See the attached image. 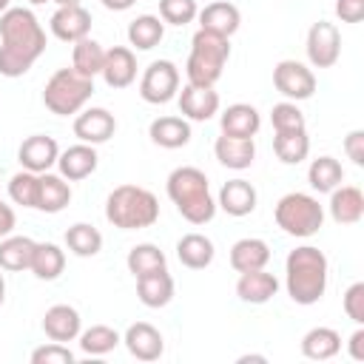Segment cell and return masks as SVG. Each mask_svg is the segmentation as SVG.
Masks as SVG:
<instances>
[{
    "instance_id": "obj_8",
    "label": "cell",
    "mask_w": 364,
    "mask_h": 364,
    "mask_svg": "<svg viewBox=\"0 0 364 364\" xmlns=\"http://www.w3.org/2000/svg\"><path fill=\"white\" fill-rule=\"evenodd\" d=\"M179 91V68L171 60H154L139 80V97L151 105H165Z\"/></svg>"
},
{
    "instance_id": "obj_41",
    "label": "cell",
    "mask_w": 364,
    "mask_h": 364,
    "mask_svg": "<svg viewBox=\"0 0 364 364\" xmlns=\"http://www.w3.org/2000/svg\"><path fill=\"white\" fill-rule=\"evenodd\" d=\"M270 122H273V131H301V128H307L301 108H299L296 102H290V100L273 105Z\"/></svg>"
},
{
    "instance_id": "obj_26",
    "label": "cell",
    "mask_w": 364,
    "mask_h": 364,
    "mask_svg": "<svg viewBox=\"0 0 364 364\" xmlns=\"http://www.w3.org/2000/svg\"><path fill=\"white\" fill-rule=\"evenodd\" d=\"M136 296L145 307H165L171 304L173 299V276L165 270H154V273H145L136 279Z\"/></svg>"
},
{
    "instance_id": "obj_42",
    "label": "cell",
    "mask_w": 364,
    "mask_h": 364,
    "mask_svg": "<svg viewBox=\"0 0 364 364\" xmlns=\"http://www.w3.org/2000/svg\"><path fill=\"white\" fill-rule=\"evenodd\" d=\"M199 14L196 0H159V17L171 26H188Z\"/></svg>"
},
{
    "instance_id": "obj_53",
    "label": "cell",
    "mask_w": 364,
    "mask_h": 364,
    "mask_svg": "<svg viewBox=\"0 0 364 364\" xmlns=\"http://www.w3.org/2000/svg\"><path fill=\"white\" fill-rule=\"evenodd\" d=\"M9 3H11V0H0V14H3L6 9H9Z\"/></svg>"
},
{
    "instance_id": "obj_7",
    "label": "cell",
    "mask_w": 364,
    "mask_h": 364,
    "mask_svg": "<svg viewBox=\"0 0 364 364\" xmlns=\"http://www.w3.org/2000/svg\"><path fill=\"white\" fill-rule=\"evenodd\" d=\"M273 219H276V225H279L287 236L307 239V236L318 233V228L324 225V208L318 205L316 196L293 191V193H284V196L276 202Z\"/></svg>"
},
{
    "instance_id": "obj_32",
    "label": "cell",
    "mask_w": 364,
    "mask_h": 364,
    "mask_svg": "<svg viewBox=\"0 0 364 364\" xmlns=\"http://www.w3.org/2000/svg\"><path fill=\"white\" fill-rule=\"evenodd\" d=\"M63 267H65V253H63V247L54 245V242H37L28 270H31L40 282H54V279L63 273Z\"/></svg>"
},
{
    "instance_id": "obj_33",
    "label": "cell",
    "mask_w": 364,
    "mask_h": 364,
    "mask_svg": "<svg viewBox=\"0 0 364 364\" xmlns=\"http://www.w3.org/2000/svg\"><path fill=\"white\" fill-rule=\"evenodd\" d=\"M165 37V23L162 17H154V14H139L136 20H131L128 26V43L136 48V51H151L154 46H159Z\"/></svg>"
},
{
    "instance_id": "obj_51",
    "label": "cell",
    "mask_w": 364,
    "mask_h": 364,
    "mask_svg": "<svg viewBox=\"0 0 364 364\" xmlns=\"http://www.w3.org/2000/svg\"><path fill=\"white\" fill-rule=\"evenodd\" d=\"M245 361H264V355H242L239 364H245Z\"/></svg>"
},
{
    "instance_id": "obj_9",
    "label": "cell",
    "mask_w": 364,
    "mask_h": 364,
    "mask_svg": "<svg viewBox=\"0 0 364 364\" xmlns=\"http://www.w3.org/2000/svg\"><path fill=\"white\" fill-rule=\"evenodd\" d=\"M304 48L313 68H333L341 57V31L336 28V23L318 20L310 26Z\"/></svg>"
},
{
    "instance_id": "obj_30",
    "label": "cell",
    "mask_w": 364,
    "mask_h": 364,
    "mask_svg": "<svg viewBox=\"0 0 364 364\" xmlns=\"http://www.w3.org/2000/svg\"><path fill=\"white\" fill-rule=\"evenodd\" d=\"M176 256H179V262H182L185 267H191V270H205V267L213 262L216 250H213V242H210L208 236H202V233H185V236L176 242Z\"/></svg>"
},
{
    "instance_id": "obj_16",
    "label": "cell",
    "mask_w": 364,
    "mask_h": 364,
    "mask_svg": "<svg viewBox=\"0 0 364 364\" xmlns=\"http://www.w3.org/2000/svg\"><path fill=\"white\" fill-rule=\"evenodd\" d=\"M100 165V156L94 151V145L88 142H77L65 151H60L57 156V168H60V176L68 179V182H80L85 176H91Z\"/></svg>"
},
{
    "instance_id": "obj_6",
    "label": "cell",
    "mask_w": 364,
    "mask_h": 364,
    "mask_svg": "<svg viewBox=\"0 0 364 364\" xmlns=\"http://www.w3.org/2000/svg\"><path fill=\"white\" fill-rule=\"evenodd\" d=\"M94 94V80L74 71V68H60L48 77L43 88V105L57 114V117H71L85 108V102Z\"/></svg>"
},
{
    "instance_id": "obj_5",
    "label": "cell",
    "mask_w": 364,
    "mask_h": 364,
    "mask_svg": "<svg viewBox=\"0 0 364 364\" xmlns=\"http://www.w3.org/2000/svg\"><path fill=\"white\" fill-rule=\"evenodd\" d=\"M230 60V40L210 34L205 28H199L191 40V54H188V82L193 85H216L225 65Z\"/></svg>"
},
{
    "instance_id": "obj_43",
    "label": "cell",
    "mask_w": 364,
    "mask_h": 364,
    "mask_svg": "<svg viewBox=\"0 0 364 364\" xmlns=\"http://www.w3.org/2000/svg\"><path fill=\"white\" fill-rule=\"evenodd\" d=\"M74 361L77 355L60 341H48L31 353V364H74Z\"/></svg>"
},
{
    "instance_id": "obj_55",
    "label": "cell",
    "mask_w": 364,
    "mask_h": 364,
    "mask_svg": "<svg viewBox=\"0 0 364 364\" xmlns=\"http://www.w3.org/2000/svg\"><path fill=\"white\" fill-rule=\"evenodd\" d=\"M0 202H3V199H0Z\"/></svg>"
},
{
    "instance_id": "obj_17",
    "label": "cell",
    "mask_w": 364,
    "mask_h": 364,
    "mask_svg": "<svg viewBox=\"0 0 364 364\" xmlns=\"http://www.w3.org/2000/svg\"><path fill=\"white\" fill-rule=\"evenodd\" d=\"M213 154H216V159L225 168L245 171L256 159V142H253V136H230V134H222L213 142Z\"/></svg>"
},
{
    "instance_id": "obj_22",
    "label": "cell",
    "mask_w": 364,
    "mask_h": 364,
    "mask_svg": "<svg viewBox=\"0 0 364 364\" xmlns=\"http://www.w3.org/2000/svg\"><path fill=\"white\" fill-rule=\"evenodd\" d=\"M330 216L338 225H355L364 216V193L355 185H338L330 191Z\"/></svg>"
},
{
    "instance_id": "obj_54",
    "label": "cell",
    "mask_w": 364,
    "mask_h": 364,
    "mask_svg": "<svg viewBox=\"0 0 364 364\" xmlns=\"http://www.w3.org/2000/svg\"><path fill=\"white\" fill-rule=\"evenodd\" d=\"M28 3H34V6H40V3H48V0H28Z\"/></svg>"
},
{
    "instance_id": "obj_27",
    "label": "cell",
    "mask_w": 364,
    "mask_h": 364,
    "mask_svg": "<svg viewBox=\"0 0 364 364\" xmlns=\"http://www.w3.org/2000/svg\"><path fill=\"white\" fill-rule=\"evenodd\" d=\"M71 202V185L60 173H40V188H37V208L43 213H60Z\"/></svg>"
},
{
    "instance_id": "obj_34",
    "label": "cell",
    "mask_w": 364,
    "mask_h": 364,
    "mask_svg": "<svg viewBox=\"0 0 364 364\" xmlns=\"http://www.w3.org/2000/svg\"><path fill=\"white\" fill-rule=\"evenodd\" d=\"M273 151L284 165H299L310 154V136L307 128L301 131H276L273 136Z\"/></svg>"
},
{
    "instance_id": "obj_31",
    "label": "cell",
    "mask_w": 364,
    "mask_h": 364,
    "mask_svg": "<svg viewBox=\"0 0 364 364\" xmlns=\"http://www.w3.org/2000/svg\"><path fill=\"white\" fill-rule=\"evenodd\" d=\"M34 247H37V242L28 239V236H11V233L3 236V242H0V270H9V273L28 270Z\"/></svg>"
},
{
    "instance_id": "obj_28",
    "label": "cell",
    "mask_w": 364,
    "mask_h": 364,
    "mask_svg": "<svg viewBox=\"0 0 364 364\" xmlns=\"http://www.w3.org/2000/svg\"><path fill=\"white\" fill-rule=\"evenodd\" d=\"M219 125H222V134H230V136H256L259 125H262V117L253 105L247 102H233L222 111L219 117Z\"/></svg>"
},
{
    "instance_id": "obj_24",
    "label": "cell",
    "mask_w": 364,
    "mask_h": 364,
    "mask_svg": "<svg viewBox=\"0 0 364 364\" xmlns=\"http://www.w3.org/2000/svg\"><path fill=\"white\" fill-rule=\"evenodd\" d=\"M148 136L154 145L176 151L191 142V122L185 117H156L148 128Z\"/></svg>"
},
{
    "instance_id": "obj_44",
    "label": "cell",
    "mask_w": 364,
    "mask_h": 364,
    "mask_svg": "<svg viewBox=\"0 0 364 364\" xmlns=\"http://www.w3.org/2000/svg\"><path fill=\"white\" fill-rule=\"evenodd\" d=\"M344 313L355 324H364V282H355L344 293Z\"/></svg>"
},
{
    "instance_id": "obj_12",
    "label": "cell",
    "mask_w": 364,
    "mask_h": 364,
    "mask_svg": "<svg viewBox=\"0 0 364 364\" xmlns=\"http://www.w3.org/2000/svg\"><path fill=\"white\" fill-rule=\"evenodd\" d=\"M117 119L108 108H82L74 119V136L88 145H102L114 136Z\"/></svg>"
},
{
    "instance_id": "obj_14",
    "label": "cell",
    "mask_w": 364,
    "mask_h": 364,
    "mask_svg": "<svg viewBox=\"0 0 364 364\" xmlns=\"http://www.w3.org/2000/svg\"><path fill=\"white\" fill-rule=\"evenodd\" d=\"M179 111H182L185 119L208 122L219 111V94L213 91V85H193V82H188L179 91Z\"/></svg>"
},
{
    "instance_id": "obj_52",
    "label": "cell",
    "mask_w": 364,
    "mask_h": 364,
    "mask_svg": "<svg viewBox=\"0 0 364 364\" xmlns=\"http://www.w3.org/2000/svg\"><path fill=\"white\" fill-rule=\"evenodd\" d=\"M57 6H74V3H82V0H54Z\"/></svg>"
},
{
    "instance_id": "obj_18",
    "label": "cell",
    "mask_w": 364,
    "mask_h": 364,
    "mask_svg": "<svg viewBox=\"0 0 364 364\" xmlns=\"http://www.w3.org/2000/svg\"><path fill=\"white\" fill-rule=\"evenodd\" d=\"M196 17H199V28H205V31H210V34H219V37H228V40H230V37L239 31V26H242L239 9H236L233 3H228V0L208 3Z\"/></svg>"
},
{
    "instance_id": "obj_37",
    "label": "cell",
    "mask_w": 364,
    "mask_h": 364,
    "mask_svg": "<svg viewBox=\"0 0 364 364\" xmlns=\"http://www.w3.org/2000/svg\"><path fill=\"white\" fill-rule=\"evenodd\" d=\"M65 247L80 259L97 256L102 250V233L88 222H77L65 230Z\"/></svg>"
},
{
    "instance_id": "obj_13",
    "label": "cell",
    "mask_w": 364,
    "mask_h": 364,
    "mask_svg": "<svg viewBox=\"0 0 364 364\" xmlns=\"http://www.w3.org/2000/svg\"><path fill=\"white\" fill-rule=\"evenodd\" d=\"M88 31H91V11L82 3L60 6L51 14V34L63 43H77V40L88 37Z\"/></svg>"
},
{
    "instance_id": "obj_23",
    "label": "cell",
    "mask_w": 364,
    "mask_h": 364,
    "mask_svg": "<svg viewBox=\"0 0 364 364\" xmlns=\"http://www.w3.org/2000/svg\"><path fill=\"white\" fill-rule=\"evenodd\" d=\"M256 188L247 179H230L219 191L216 208H222L228 216H247L256 210Z\"/></svg>"
},
{
    "instance_id": "obj_38",
    "label": "cell",
    "mask_w": 364,
    "mask_h": 364,
    "mask_svg": "<svg viewBox=\"0 0 364 364\" xmlns=\"http://www.w3.org/2000/svg\"><path fill=\"white\" fill-rule=\"evenodd\" d=\"M125 264H128V273H131L134 279H139V276H145V273L165 270V264H168V262H165V253H162L156 245L142 242V245H134V247L128 250Z\"/></svg>"
},
{
    "instance_id": "obj_10",
    "label": "cell",
    "mask_w": 364,
    "mask_h": 364,
    "mask_svg": "<svg viewBox=\"0 0 364 364\" xmlns=\"http://www.w3.org/2000/svg\"><path fill=\"white\" fill-rule=\"evenodd\" d=\"M273 85L290 102H301V100H310L313 97V91H316V74L304 63H299V60H282L273 68Z\"/></svg>"
},
{
    "instance_id": "obj_36",
    "label": "cell",
    "mask_w": 364,
    "mask_h": 364,
    "mask_svg": "<svg viewBox=\"0 0 364 364\" xmlns=\"http://www.w3.org/2000/svg\"><path fill=\"white\" fill-rule=\"evenodd\" d=\"M102 63H105V48L97 40L82 37V40L74 43V48H71V68L74 71H80V74L94 80L102 71Z\"/></svg>"
},
{
    "instance_id": "obj_40",
    "label": "cell",
    "mask_w": 364,
    "mask_h": 364,
    "mask_svg": "<svg viewBox=\"0 0 364 364\" xmlns=\"http://www.w3.org/2000/svg\"><path fill=\"white\" fill-rule=\"evenodd\" d=\"M37 188H40V173L26 168L9 179V196L14 205H23V208H37Z\"/></svg>"
},
{
    "instance_id": "obj_35",
    "label": "cell",
    "mask_w": 364,
    "mask_h": 364,
    "mask_svg": "<svg viewBox=\"0 0 364 364\" xmlns=\"http://www.w3.org/2000/svg\"><path fill=\"white\" fill-rule=\"evenodd\" d=\"M307 182H310L313 191L330 193L333 188H338L344 182V168H341V162L336 156H318L307 168Z\"/></svg>"
},
{
    "instance_id": "obj_21",
    "label": "cell",
    "mask_w": 364,
    "mask_h": 364,
    "mask_svg": "<svg viewBox=\"0 0 364 364\" xmlns=\"http://www.w3.org/2000/svg\"><path fill=\"white\" fill-rule=\"evenodd\" d=\"M276 293H279V279H276L273 273H267L264 267H262V270L239 273L236 296H239L245 304H264V301H270Z\"/></svg>"
},
{
    "instance_id": "obj_47",
    "label": "cell",
    "mask_w": 364,
    "mask_h": 364,
    "mask_svg": "<svg viewBox=\"0 0 364 364\" xmlns=\"http://www.w3.org/2000/svg\"><path fill=\"white\" fill-rule=\"evenodd\" d=\"M347 350H350V355H353L355 361H364V327H361V324H358V330L350 336Z\"/></svg>"
},
{
    "instance_id": "obj_19",
    "label": "cell",
    "mask_w": 364,
    "mask_h": 364,
    "mask_svg": "<svg viewBox=\"0 0 364 364\" xmlns=\"http://www.w3.org/2000/svg\"><path fill=\"white\" fill-rule=\"evenodd\" d=\"M100 74H102L108 88H128L136 80V57H134V51L125 48V46L108 48Z\"/></svg>"
},
{
    "instance_id": "obj_25",
    "label": "cell",
    "mask_w": 364,
    "mask_h": 364,
    "mask_svg": "<svg viewBox=\"0 0 364 364\" xmlns=\"http://www.w3.org/2000/svg\"><path fill=\"white\" fill-rule=\"evenodd\" d=\"M270 262V247L264 239L256 236H245L239 242H233L230 247V267L236 273H247V270H262Z\"/></svg>"
},
{
    "instance_id": "obj_29",
    "label": "cell",
    "mask_w": 364,
    "mask_h": 364,
    "mask_svg": "<svg viewBox=\"0 0 364 364\" xmlns=\"http://www.w3.org/2000/svg\"><path fill=\"white\" fill-rule=\"evenodd\" d=\"M341 350V336L333 327H313L301 336V355L310 361H327L338 355Z\"/></svg>"
},
{
    "instance_id": "obj_50",
    "label": "cell",
    "mask_w": 364,
    "mask_h": 364,
    "mask_svg": "<svg viewBox=\"0 0 364 364\" xmlns=\"http://www.w3.org/2000/svg\"><path fill=\"white\" fill-rule=\"evenodd\" d=\"M3 301H6V279L0 273V307H3Z\"/></svg>"
},
{
    "instance_id": "obj_15",
    "label": "cell",
    "mask_w": 364,
    "mask_h": 364,
    "mask_svg": "<svg viewBox=\"0 0 364 364\" xmlns=\"http://www.w3.org/2000/svg\"><path fill=\"white\" fill-rule=\"evenodd\" d=\"M122 341H125L128 353H131L136 361H156V358L165 353V338H162V333H159L154 324H148V321L131 324V327L125 330Z\"/></svg>"
},
{
    "instance_id": "obj_46",
    "label": "cell",
    "mask_w": 364,
    "mask_h": 364,
    "mask_svg": "<svg viewBox=\"0 0 364 364\" xmlns=\"http://www.w3.org/2000/svg\"><path fill=\"white\" fill-rule=\"evenodd\" d=\"M336 14L341 23H358L364 17V0H336Z\"/></svg>"
},
{
    "instance_id": "obj_48",
    "label": "cell",
    "mask_w": 364,
    "mask_h": 364,
    "mask_svg": "<svg viewBox=\"0 0 364 364\" xmlns=\"http://www.w3.org/2000/svg\"><path fill=\"white\" fill-rule=\"evenodd\" d=\"M14 222H17V216H14L11 205L0 202V239H3V236H9V233L14 230Z\"/></svg>"
},
{
    "instance_id": "obj_45",
    "label": "cell",
    "mask_w": 364,
    "mask_h": 364,
    "mask_svg": "<svg viewBox=\"0 0 364 364\" xmlns=\"http://www.w3.org/2000/svg\"><path fill=\"white\" fill-rule=\"evenodd\" d=\"M344 151H347V156L353 159V165H364V131H350L347 136H344Z\"/></svg>"
},
{
    "instance_id": "obj_2",
    "label": "cell",
    "mask_w": 364,
    "mask_h": 364,
    "mask_svg": "<svg viewBox=\"0 0 364 364\" xmlns=\"http://www.w3.org/2000/svg\"><path fill=\"white\" fill-rule=\"evenodd\" d=\"M327 267H330L327 256L313 245H301V247L290 250L284 259L287 296L304 307L316 304L327 290Z\"/></svg>"
},
{
    "instance_id": "obj_49",
    "label": "cell",
    "mask_w": 364,
    "mask_h": 364,
    "mask_svg": "<svg viewBox=\"0 0 364 364\" xmlns=\"http://www.w3.org/2000/svg\"><path fill=\"white\" fill-rule=\"evenodd\" d=\"M134 3H136V0H102V6H105L108 11H128Z\"/></svg>"
},
{
    "instance_id": "obj_3",
    "label": "cell",
    "mask_w": 364,
    "mask_h": 364,
    "mask_svg": "<svg viewBox=\"0 0 364 364\" xmlns=\"http://www.w3.org/2000/svg\"><path fill=\"white\" fill-rule=\"evenodd\" d=\"M165 191H168V199L182 213V219H188L191 225H205L216 216V202L210 196L208 176L193 165L173 168L168 173Z\"/></svg>"
},
{
    "instance_id": "obj_39",
    "label": "cell",
    "mask_w": 364,
    "mask_h": 364,
    "mask_svg": "<svg viewBox=\"0 0 364 364\" xmlns=\"http://www.w3.org/2000/svg\"><path fill=\"white\" fill-rule=\"evenodd\" d=\"M77 338H80V350L85 355H105V353H111L122 341L119 333L114 327H108V324H94L88 330H80Z\"/></svg>"
},
{
    "instance_id": "obj_4",
    "label": "cell",
    "mask_w": 364,
    "mask_h": 364,
    "mask_svg": "<svg viewBox=\"0 0 364 364\" xmlns=\"http://www.w3.org/2000/svg\"><path fill=\"white\" fill-rule=\"evenodd\" d=\"M105 219L119 230H142L159 219V199L139 185H119L105 199Z\"/></svg>"
},
{
    "instance_id": "obj_11",
    "label": "cell",
    "mask_w": 364,
    "mask_h": 364,
    "mask_svg": "<svg viewBox=\"0 0 364 364\" xmlns=\"http://www.w3.org/2000/svg\"><path fill=\"white\" fill-rule=\"evenodd\" d=\"M57 156H60V145L54 136H46V134H31L20 142L17 148V162L20 168L26 171H34V173H46L57 165Z\"/></svg>"
},
{
    "instance_id": "obj_20",
    "label": "cell",
    "mask_w": 364,
    "mask_h": 364,
    "mask_svg": "<svg viewBox=\"0 0 364 364\" xmlns=\"http://www.w3.org/2000/svg\"><path fill=\"white\" fill-rule=\"evenodd\" d=\"M80 330H82V318L71 304H54L43 316V333L51 341H60V344L74 341L80 336Z\"/></svg>"
},
{
    "instance_id": "obj_1",
    "label": "cell",
    "mask_w": 364,
    "mask_h": 364,
    "mask_svg": "<svg viewBox=\"0 0 364 364\" xmlns=\"http://www.w3.org/2000/svg\"><path fill=\"white\" fill-rule=\"evenodd\" d=\"M46 51V31L31 9L9 6L0 14V74L23 77Z\"/></svg>"
}]
</instances>
